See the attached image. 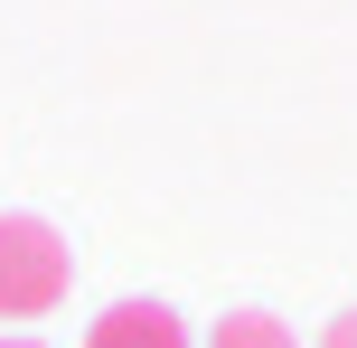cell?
<instances>
[{"label":"cell","instance_id":"cell-1","mask_svg":"<svg viewBox=\"0 0 357 348\" xmlns=\"http://www.w3.org/2000/svg\"><path fill=\"white\" fill-rule=\"evenodd\" d=\"M75 282V255L47 217H0V320H47Z\"/></svg>","mask_w":357,"mask_h":348},{"label":"cell","instance_id":"cell-2","mask_svg":"<svg viewBox=\"0 0 357 348\" xmlns=\"http://www.w3.org/2000/svg\"><path fill=\"white\" fill-rule=\"evenodd\" d=\"M85 348H188V320H178L169 301H113L85 330Z\"/></svg>","mask_w":357,"mask_h":348},{"label":"cell","instance_id":"cell-3","mask_svg":"<svg viewBox=\"0 0 357 348\" xmlns=\"http://www.w3.org/2000/svg\"><path fill=\"white\" fill-rule=\"evenodd\" d=\"M207 348H301V339H291L273 311H226V320L207 330Z\"/></svg>","mask_w":357,"mask_h":348},{"label":"cell","instance_id":"cell-4","mask_svg":"<svg viewBox=\"0 0 357 348\" xmlns=\"http://www.w3.org/2000/svg\"><path fill=\"white\" fill-rule=\"evenodd\" d=\"M320 348H357V301H348V311H339V320L320 330Z\"/></svg>","mask_w":357,"mask_h":348},{"label":"cell","instance_id":"cell-5","mask_svg":"<svg viewBox=\"0 0 357 348\" xmlns=\"http://www.w3.org/2000/svg\"><path fill=\"white\" fill-rule=\"evenodd\" d=\"M0 348H38V339H10V330H0Z\"/></svg>","mask_w":357,"mask_h":348}]
</instances>
